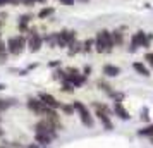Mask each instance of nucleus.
<instances>
[{"instance_id":"aec40b11","label":"nucleus","mask_w":153,"mask_h":148,"mask_svg":"<svg viewBox=\"0 0 153 148\" xmlns=\"http://www.w3.org/2000/svg\"><path fill=\"white\" fill-rule=\"evenodd\" d=\"M60 91L65 93V95H72V93L76 91V88L71 85L69 81H62V83H60Z\"/></svg>"},{"instance_id":"c756f323","label":"nucleus","mask_w":153,"mask_h":148,"mask_svg":"<svg viewBox=\"0 0 153 148\" xmlns=\"http://www.w3.org/2000/svg\"><path fill=\"white\" fill-rule=\"evenodd\" d=\"M9 5H12V7H19V5H21V0H10Z\"/></svg>"},{"instance_id":"7c9ffc66","label":"nucleus","mask_w":153,"mask_h":148,"mask_svg":"<svg viewBox=\"0 0 153 148\" xmlns=\"http://www.w3.org/2000/svg\"><path fill=\"white\" fill-rule=\"evenodd\" d=\"M24 148H42V147H40V145H38V143L35 141V143H28V145H26Z\"/></svg>"},{"instance_id":"1a4fd4ad","label":"nucleus","mask_w":153,"mask_h":148,"mask_svg":"<svg viewBox=\"0 0 153 148\" xmlns=\"http://www.w3.org/2000/svg\"><path fill=\"white\" fill-rule=\"evenodd\" d=\"M102 74L105 78H119L122 74V69L119 65H115V64H105L102 67Z\"/></svg>"},{"instance_id":"423d86ee","label":"nucleus","mask_w":153,"mask_h":148,"mask_svg":"<svg viewBox=\"0 0 153 148\" xmlns=\"http://www.w3.org/2000/svg\"><path fill=\"white\" fill-rule=\"evenodd\" d=\"M93 115L100 120V124H102V127H103L105 131H112V129H114V122H112V115L110 114L103 112V110H100V109H95Z\"/></svg>"},{"instance_id":"2f4dec72","label":"nucleus","mask_w":153,"mask_h":148,"mask_svg":"<svg viewBox=\"0 0 153 148\" xmlns=\"http://www.w3.org/2000/svg\"><path fill=\"white\" fill-rule=\"evenodd\" d=\"M9 4H10V0H0V9L5 7V5H9Z\"/></svg>"},{"instance_id":"f3484780","label":"nucleus","mask_w":153,"mask_h":148,"mask_svg":"<svg viewBox=\"0 0 153 148\" xmlns=\"http://www.w3.org/2000/svg\"><path fill=\"white\" fill-rule=\"evenodd\" d=\"M91 52H95V38H86L83 42L81 54H91Z\"/></svg>"},{"instance_id":"20e7f679","label":"nucleus","mask_w":153,"mask_h":148,"mask_svg":"<svg viewBox=\"0 0 153 148\" xmlns=\"http://www.w3.org/2000/svg\"><path fill=\"white\" fill-rule=\"evenodd\" d=\"M26 48L31 54H36L43 48V35L36 28H29L28 35H26Z\"/></svg>"},{"instance_id":"cd10ccee","label":"nucleus","mask_w":153,"mask_h":148,"mask_svg":"<svg viewBox=\"0 0 153 148\" xmlns=\"http://www.w3.org/2000/svg\"><path fill=\"white\" fill-rule=\"evenodd\" d=\"M59 4L65 5V7H72V5H76V0H59Z\"/></svg>"},{"instance_id":"5701e85b","label":"nucleus","mask_w":153,"mask_h":148,"mask_svg":"<svg viewBox=\"0 0 153 148\" xmlns=\"http://www.w3.org/2000/svg\"><path fill=\"white\" fill-rule=\"evenodd\" d=\"M139 119L141 122H150V112H148V109H141V112H139Z\"/></svg>"},{"instance_id":"9d476101","label":"nucleus","mask_w":153,"mask_h":148,"mask_svg":"<svg viewBox=\"0 0 153 148\" xmlns=\"http://www.w3.org/2000/svg\"><path fill=\"white\" fill-rule=\"evenodd\" d=\"M59 36H60V40H62L67 47H69V43H72L74 40H77V33L74 31V29H67V28H64L59 31Z\"/></svg>"},{"instance_id":"6e6552de","label":"nucleus","mask_w":153,"mask_h":148,"mask_svg":"<svg viewBox=\"0 0 153 148\" xmlns=\"http://www.w3.org/2000/svg\"><path fill=\"white\" fill-rule=\"evenodd\" d=\"M97 35L102 38V42L105 43V47H107V54H112L114 52V40H112V33L110 29H100V31H97Z\"/></svg>"},{"instance_id":"bb28decb","label":"nucleus","mask_w":153,"mask_h":148,"mask_svg":"<svg viewBox=\"0 0 153 148\" xmlns=\"http://www.w3.org/2000/svg\"><path fill=\"white\" fill-rule=\"evenodd\" d=\"M7 109H10V105L7 103V98H0V112H4Z\"/></svg>"},{"instance_id":"4c0bfd02","label":"nucleus","mask_w":153,"mask_h":148,"mask_svg":"<svg viewBox=\"0 0 153 148\" xmlns=\"http://www.w3.org/2000/svg\"><path fill=\"white\" fill-rule=\"evenodd\" d=\"M79 2H90V0H79Z\"/></svg>"},{"instance_id":"7ed1b4c3","label":"nucleus","mask_w":153,"mask_h":148,"mask_svg":"<svg viewBox=\"0 0 153 148\" xmlns=\"http://www.w3.org/2000/svg\"><path fill=\"white\" fill-rule=\"evenodd\" d=\"M5 47H7V54L9 55H21L22 52L26 50V36L24 35H12L7 38V42H5Z\"/></svg>"},{"instance_id":"4be33fe9","label":"nucleus","mask_w":153,"mask_h":148,"mask_svg":"<svg viewBox=\"0 0 153 148\" xmlns=\"http://www.w3.org/2000/svg\"><path fill=\"white\" fill-rule=\"evenodd\" d=\"M52 78L55 79V81H60V83H62V81H65V71L59 67V69H55V71H53Z\"/></svg>"},{"instance_id":"393cba45","label":"nucleus","mask_w":153,"mask_h":148,"mask_svg":"<svg viewBox=\"0 0 153 148\" xmlns=\"http://www.w3.org/2000/svg\"><path fill=\"white\" fill-rule=\"evenodd\" d=\"M91 72H93V67H91V65H84L83 69H81V74H83V76H86V78H90Z\"/></svg>"},{"instance_id":"4468645a","label":"nucleus","mask_w":153,"mask_h":148,"mask_svg":"<svg viewBox=\"0 0 153 148\" xmlns=\"http://www.w3.org/2000/svg\"><path fill=\"white\" fill-rule=\"evenodd\" d=\"M112 33V40H114V47H122L124 45V33L122 29H114Z\"/></svg>"},{"instance_id":"a878e982","label":"nucleus","mask_w":153,"mask_h":148,"mask_svg":"<svg viewBox=\"0 0 153 148\" xmlns=\"http://www.w3.org/2000/svg\"><path fill=\"white\" fill-rule=\"evenodd\" d=\"M145 62L153 67V52H146L145 54Z\"/></svg>"},{"instance_id":"9b49d317","label":"nucleus","mask_w":153,"mask_h":148,"mask_svg":"<svg viewBox=\"0 0 153 148\" xmlns=\"http://www.w3.org/2000/svg\"><path fill=\"white\" fill-rule=\"evenodd\" d=\"M132 69L136 74L139 76H143V78H150L152 76V71L148 69V65L145 62H141V60H136V62H132Z\"/></svg>"},{"instance_id":"b1692460","label":"nucleus","mask_w":153,"mask_h":148,"mask_svg":"<svg viewBox=\"0 0 153 148\" xmlns=\"http://www.w3.org/2000/svg\"><path fill=\"white\" fill-rule=\"evenodd\" d=\"M33 21V14H21L19 16V22H24V24H29V22Z\"/></svg>"},{"instance_id":"f03ea898","label":"nucleus","mask_w":153,"mask_h":148,"mask_svg":"<svg viewBox=\"0 0 153 148\" xmlns=\"http://www.w3.org/2000/svg\"><path fill=\"white\" fill-rule=\"evenodd\" d=\"M72 107H74L76 114L79 115L81 124H83L84 127H88V129H93V127H95V115L90 112V109L84 105L81 100H74V102H72Z\"/></svg>"},{"instance_id":"f8f14e48","label":"nucleus","mask_w":153,"mask_h":148,"mask_svg":"<svg viewBox=\"0 0 153 148\" xmlns=\"http://www.w3.org/2000/svg\"><path fill=\"white\" fill-rule=\"evenodd\" d=\"M35 141L40 145L42 148H45V147H50L52 145V138H50L48 134H45V133H35Z\"/></svg>"},{"instance_id":"a211bd4d","label":"nucleus","mask_w":153,"mask_h":148,"mask_svg":"<svg viewBox=\"0 0 153 148\" xmlns=\"http://www.w3.org/2000/svg\"><path fill=\"white\" fill-rule=\"evenodd\" d=\"M55 14V7H42V10L36 14V17L38 19H48V17H52V16Z\"/></svg>"},{"instance_id":"dca6fc26","label":"nucleus","mask_w":153,"mask_h":148,"mask_svg":"<svg viewBox=\"0 0 153 148\" xmlns=\"http://www.w3.org/2000/svg\"><path fill=\"white\" fill-rule=\"evenodd\" d=\"M138 136H141V138H153V122L138 129Z\"/></svg>"},{"instance_id":"473e14b6","label":"nucleus","mask_w":153,"mask_h":148,"mask_svg":"<svg viewBox=\"0 0 153 148\" xmlns=\"http://www.w3.org/2000/svg\"><path fill=\"white\" fill-rule=\"evenodd\" d=\"M36 4H42V5H45V4H47V0H35V5Z\"/></svg>"},{"instance_id":"0eeeda50","label":"nucleus","mask_w":153,"mask_h":148,"mask_svg":"<svg viewBox=\"0 0 153 148\" xmlns=\"http://www.w3.org/2000/svg\"><path fill=\"white\" fill-rule=\"evenodd\" d=\"M112 114L117 115L120 120H131V114H129V110L124 107L122 102H114V103H112Z\"/></svg>"},{"instance_id":"2eb2a0df","label":"nucleus","mask_w":153,"mask_h":148,"mask_svg":"<svg viewBox=\"0 0 153 148\" xmlns=\"http://www.w3.org/2000/svg\"><path fill=\"white\" fill-rule=\"evenodd\" d=\"M55 42H57V31L43 35V45H47L48 48H55Z\"/></svg>"},{"instance_id":"6ab92c4d","label":"nucleus","mask_w":153,"mask_h":148,"mask_svg":"<svg viewBox=\"0 0 153 148\" xmlns=\"http://www.w3.org/2000/svg\"><path fill=\"white\" fill-rule=\"evenodd\" d=\"M97 86H98V90H102L107 97H110L112 91H114V86L108 85V83H105V81H102V79H100V81H97Z\"/></svg>"},{"instance_id":"e433bc0d","label":"nucleus","mask_w":153,"mask_h":148,"mask_svg":"<svg viewBox=\"0 0 153 148\" xmlns=\"http://www.w3.org/2000/svg\"><path fill=\"white\" fill-rule=\"evenodd\" d=\"M150 143H152V145H153V138H150Z\"/></svg>"},{"instance_id":"f257e3e1","label":"nucleus","mask_w":153,"mask_h":148,"mask_svg":"<svg viewBox=\"0 0 153 148\" xmlns=\"http://www.w3.org/2000/svg\"><path fill=\"white\" fill-rule=\"evenodd\" d=\"M152 42H153V33H146L143 29H138L136 33L131 35L127 52H129V54H134V52H138L139 48H150Z\"/></svg>"},{"instance_id":"39448f33","label":"nucleus","mask_w":153,"mask_h":148,"mask_svg":"<svg viewBox=\"0 0 153 148\" xmlns=\"http://www.w3.org/2000/svg\"><path fill=\"white\" fill-rule=\"evenodd\" d=\"M36 98L40 100V102H43L47 107H50V109H53V110H60V105H62V102L59 98H55L52 93H47V91H40L38 95H36Z\"/></svg>"},{"instance_id":"c9c22d12","label":"nucleus","mask_w":153,"mask_h":148,"mask_svg":"<svg viewBox=\"0 0 153 148\" xmlns=\"http://www.w3.org/2000/svg\"><path fill=\"white\" fill-rule=\"evenodd\" d=\"M0 148H10V147H7V145H2V147H0Z\"/></svg>"},{"instance_id":"f704fd0d","label":"nucleus","mask_w":153,"mask_h":148,"mask_svg":"<svg viewBox=\"0 0 153 148\" xmlns=\"http://www.w3.org/2000/svg\"><path fill=\"white\" fill-rule=\"evenodd\" d=\"M4 136V129H2V126H0V138Z\"/></svg>"},{"instance_id":"72a5a7b5","label":"nucleus","mask_w":153,"mask_h":148,"mask_svg":"<svg viewBox=\"0 0 153 148\" xmlns=\"http://www.w3.org/2000/svg\"><path fill=\"white\" fill-rule=\"evenodd\" d=\"M5 88H7V86L4 85V83H0V91H4V90H5Z\"/></svg>"},{"instance_id":"412c9836","label":"nucleus","mask_w":153,"mask_h":148,"mask_svg":"<svg viewBox=\"0 0 153 148\" xmlns=\"http://www.w3.org/2000/svg\"><path fill=\"white\" fill-rule=\"evenodd\" d=\"M60 110L64 112V115H74L76 114V110H74V107H72V103H64L60 105Z\"/></svg>"},{"instance_id":"c85d7f7f","label":"nucleus","mask_w":153,"mask_h":148,"mask_svg":"<svg viewBox=\"0 0 153 148\" xmlns=\"http://www.w3.org/2000/svg\"><path fill=\"white\" fill-rule=\"evenodd\" d=\"M60 65H62V62H60V60H50V62H48L50 69H59Z\"/></svg>"},{"instance_id":"ddd939ff","label":"nucleus","mask_w":153,"mask_h":148,"mask_svg":"<svg viewBox=\"0 0 153 148\" xmlns=\"http://www.w3.org/2000/svg\"><path fill=\"white\" fill-rule=\"evenodd\" d=\"M81 48H83V42H79V40H74L72 43H69V47H67V55L69 57H74L77 54H81Z\"/></svg>"}]
</instances>
